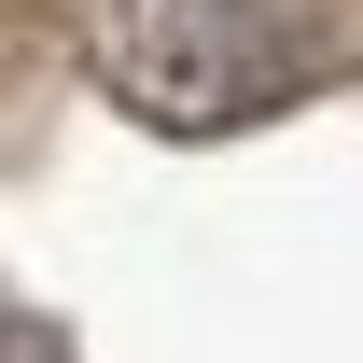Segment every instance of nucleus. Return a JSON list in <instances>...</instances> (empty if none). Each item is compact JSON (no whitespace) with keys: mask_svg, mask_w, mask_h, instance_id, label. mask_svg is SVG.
I'll return each mask as SVG.
<instances>
[{"mask_svg":"<svg viewBox=\"0 0 363 363\" xmlns=\"http://www.w3.org/2000/svg\"><path fill=\"white\" fill-rule=\"evenodd\" d=\"M0 363H70L56 335H28V321H0Z\"/></svg>","mask_w":363,"mask_h":363,"instance_id":"nucleus-2","label":"nucleus"},{"mask_svg":"<svg viewBox=\"0 0 363 363\" xmlns=\"http://www.w3.org/2000/svg\"><path fill=\"white\" fill-rule=\"evenodd\" d=\"M98 56L168 126H224V112H266L279 84H308L294 0H112L98 14Z\"/></svg>","mask_w":363,"mask_h":363,"instance_id":"nucleus-1","label":"nucleus"}]
</instances>
